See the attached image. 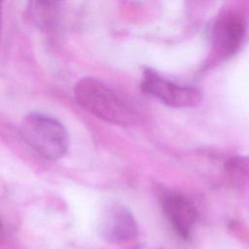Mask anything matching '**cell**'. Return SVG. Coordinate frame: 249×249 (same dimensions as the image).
<instances>
[{"label": "cell", "mask_w": 249, "mask_h": 249, "mask_svg": "<svg viewBox=\"0 0 249 249\" xmlns=\"http://www.w3.org/2000/svg\"><path fill=\"white\" fill-rule=\"evenodd\" d=\"M101 235L111 243L127 241L137 234V223L131 211L122 204L109 206L100 224Z\"/></svg>", "instance_id": "obj_4"}, {"label": "cell", "mask_w": 249, "mask_h": 249, "mask_svg": "<svg viewBox=\"0 0 249 249\" xmlns=\"http://www.w3.org/2000/svg\"><path fill=\"white\" fill-rule=\"evenodd\" d=\"M144 92L171 107H191L200 102V92L192 87L176 84L153 69H146L141 81Z\"/></svg>", "instance_id": "obj_3"}, {"label": "cell", "mask_w": 249, "mask_h": 249, "mask_svg": "<svg viewBox=\"0 0 249 249\" xmlns=\"http://www.w3.org/2000/svg\"><path fill=\"white\" fill-rule=\"evenodd\" d=\"M245 34L243 21L236 17H228L216 22L213 29L214 44L224 55L234 53Z\"/></svg>", "instance_id": "obj_6"}, {"label": "cell", "mask_w": 249, "mask_h": 249, "mask_svg": "<svg viewBox=\"0 0 249 249\" xmlns=\"http://www.w3.org/2000/svg\"><path fill=\"white\" fill-rule=\"evenodd\" d=\"M25 143L37 154L48 160L62 158L69 146L65 127L54 118L42 113H29L19 126Z\"/></svg>", "instance_id": "obj_2"}, {"label": "cell", "mask_w": 249, "mask_h": 249, "mask_svg": "<svg viewBox=\"0 0 249 249\" xmlns=\"http://www.w3.org/2000/svg\"><path fill=\"white\" fill-rule=\"evenodd\" d=\"M59 2L56 1H31L26 7L28 21L39 29L47 30L54 27L59 18Z\"/></svg>", "instance_id": "obj_7"}, {"label": "cell", "mask_w": 249, "mask_h": 249, "mask_svg": "<svg viewBox=\"0 0 249 249\" xmlns=\"http://www.w3.org/2000/svg\"><path fill=\"white\" fill-rule=\"evenodd\" d=\"M161 205L176 233L184 239L190 238L196 220V210L193 202L179 193L168 192L162 196Z\"/></svg>", "instance_id": "obj_5"}, {"label": "cell", "mask_w": 249, "mask_h": 249, "mask_svg": "<svg viewBox=\"0 0 249 249\" xmlns=\"http://www.w3.org/2000/svg\"><path fill=\"white\" fill-rule=\"evenodd\" d=\"M74 96L85 110L107 123L128 125L137 118L130 103L97 78H81L74 87Z\"/></svg>", "instance_id": "obj_1"}]
</instances>
